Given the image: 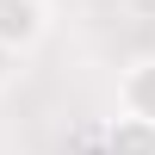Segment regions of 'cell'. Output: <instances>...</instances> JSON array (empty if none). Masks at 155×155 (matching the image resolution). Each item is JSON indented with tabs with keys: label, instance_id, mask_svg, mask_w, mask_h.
Wrapping results in <instances>:
<instances>
[{
	"label": "cell",
	"instance_id": "obj_3",
	"mask_svg": "<svg viewBox=\"0 0 155 155\" xmlns=\"http://www.w3.org/2000/svg\"><path fill=\"white\" fill-rule=\"evenodd\" d=\"M106 155H155V124L118 112V118H112V130H106Z\"/></svg>",
	"mask_w": 155,
	"mask_h": 155
},
{
	"label": "cell",
	"instance_id": "obj_4",
	"mask_svg": "<svg viewBox=\"0 0 155 155\" xmlns=\"http://www.w3.org/2000/svg\"><path fill=\"white\" fill-rule=\"evenodd\" d=\"M12 74H19V56H12L6 44H0V93H6V87H12Z\"/></svg>",
	"mask_w": 155,
	"mask_h": 155
},
{
	"label": "cell",
	"instance_id": "obj_2",
	"mask_svg": "<svg viewBox=\"0 0 155 155\" xmlns=\"http://www.w3.org/2000/svg\"><path fill=\"white\" fill-rule=\"evenodd\" d=\"M118 112L155 124V56H143V62L124 68V81H118Z\"/></svg>",
	"mask_w": 155,
	"mask_h": 155
},
{
	"label": "cell",
	"instance_id": "obj_1",
	"mask_svg": "<svg viewBox=\"0 0 155 155\" xmlns=\"http://www.w3.org/2000/svg\"><path fill=\"white\" fill-rule=\"evenodd\" d=\"M50 37V6L44 0H0V44L12 56H31Z\"/></svg>",
	"mask_w": 155,
	"mask_h": 155
}]
</instances>
